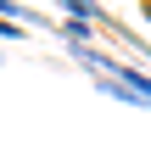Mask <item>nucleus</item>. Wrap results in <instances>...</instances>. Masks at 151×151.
<instances>
[{"label": "nucleus", "instance_id": "obj_1", "mask_svg": "<svg viewBox=\"0 0 151 151\" xmlns=\"http://www.w3.org/2000/svg\"><path fill=\"white\" fill-rule=\"evenodd\" d=\"M56 6L67 11V22H90V28H101V22H106L101 0H56Z\"/></svg>", "mask_w": 151, "mask_h": 151}, {"label": "nucleus", "instance_id": "obj_2", "mask_svg": "<svg viewBox=\"0 0 151 151\" xmlns=\"http://www.w3.org/2000/svg\"><path fill=\"white\" fill-rule=\"evenodd\" d=\"M0 39H22V22H11V17H0Z\"/></svg>", "mask_w": 151, "mask_h": 151}, {"label": "nucleus", "instance_id": "obj_3", "mask_svg": "<svg viewBox=\"0 0 151 151\" xmlns=\"http://www.w3.org/2000/svg\"><path fill=\"white\" fill-rule=\"evenodd\" d=\"M0 62H6V50H0Z\"/></svg>", "mask_w": 151, "mask_h": 151}]
</instances>
